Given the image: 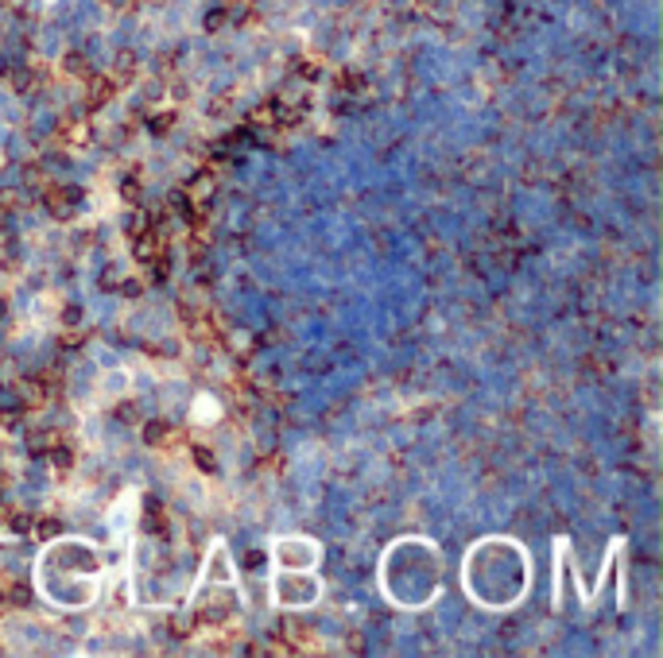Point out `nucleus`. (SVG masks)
Returning <instances> with one entry per match:
<instances>
[{
    "instance_id": "1",
    "label": "nucleus",
    "mask_w": 663,
    "mask_h": 658,
    "mask_svg": "<svg viewBox=\"0 0 663 658\" xmlns=\"http://www.w3.org/2000/svg\"><path fill=\"white\" fill-rule=\"evenodd\" d=\"M470 589L477 600L501 608L520 596L524 589V562L512 542H485L470 558Z\"/></svg>"
},
{
    "instance_id": "2",
    "label": "nucleus",
    "mask_w": 663,
    "mask_h": 658,
    "mask_svg": "<svg viewBox=\"0 0 663 658\" xmlns=\"http://www.w3.org/2000/svg\"><path fill=\"white\" fill-rule=\"evenodd\" d=\"M314 585H307V577H284V581H279V600H284V604H307V600H314Z\"/></svg>"
}]
</instances>
